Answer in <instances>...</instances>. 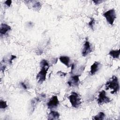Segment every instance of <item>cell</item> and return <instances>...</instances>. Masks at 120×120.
<instances>
[{
  "label": "cell",
  "instance_id": "cell-13",
  "mask_svg": "<svg viewBox=\"0 0 120 120\" xmlns=\"http://www.w3.org/2000/svg\"><path fill=\"white\" fill-rule=\"evenodd\" d=\"M120 54V49H119L118 50H112L109 53V54L110 56H111L112 58H115V59L119 58Z\"/></svg>",
  "mask_w": 120,
  "mask_h": 120
},
{
  "label": "cell",
  "instance_id": "cell-17",
  "mask_svg": "<svg viewBox=\"0 0 120 120\" xmlns=\"http://www.w3.org/2000/svg\"><path fill=\"white\" fill-rule=\"evenodd\" d=\"M33 7L34 8L38 10V8H39V9L40 8L41 5L39 2H36L34 4V5L33 6Z\"/></svg>",
  "mask_w": 120,
  "mask_h": 120
},
{
  "label": "cell",
  "instance_id": "cell-19",
  "mask_svg": "<svg viewBox=\"0 0 120 120\" xmlns=\"http://www.w3.org/2000/svg\"><path fill=\"white\" fill-rule=\"evenodd\" d=\"M15 58H16V56H14V55H12L11 56V59L9 60V63L10 64H12V61L13 60L15 59Z\"/></svg>",
  "mask_w": 120,
  "mask_h": 120
},
{
  "label": "cell",
  "instance_id": "cell-12",
  "mask_svg": "<svg viewBox=\"0 0 120 120\" xmlns=\"http://www.w3.org/2000/svg\"><path fill=\"white\" fill-rule=\"evenodd\" d=\"M60 60L68 68L69 67V61L70 59L68 57L66 56H61L59 58Z\"/></svg>",
  "mask_w": 120,
  "mask_h": 120
},
{
  "label": "cell",
  "instance_id": "cell-20",
  "mask_svg": "<svg viewBox=\"0 0 120 120\" xmlns=\"http://www.w3.org/2000/svg\"><path fill=\"white\" fill-rule=\"evenodd\" d=\"M21 85L22 86V87L24 89H27V86H26V85L25 84V83H24V82H22L21 83Z\"/></svg>",
  "mask_w": 120,
  "mask_h": 120
},
{
  "label": "cell",
  "instance_id": "cell-14",
  "mask_svg": "<svg viewBox=\"0 0 120 120\" xmlns=\"http://www.w3.org/2000/svg\"><path fill=\"white\" fill-rule=\"evenodd\" d=\"M105 116V113L103 112H99V113L98 115L95 116L94 117H93L92 119L96 120H102L104 119Z\"/></svg>",
  "mask_w": 120,
  "mask_h": 120
},
{
  "label": "cell",
  "instance_id": "cell-8",
  "mask_svg": "<svg viewBox=\"0 0 120 120\" xmlns=\"http://www.w3.org/2000/svg\"><path fill=\"white\" fill-rule=\"evenodd\" d=\"M100 67V63L98 61H95L90 67V73L91 75H94L99 69Z\"/></svg>",
  "mask_w": 120,
  "mask_h": 120
},
{
  "label": "cell",
  "instance_id": "cell-21",
  "mask_svg": "<svg viewBox=\"0 0 120 120\" xmlns=\"http://www.w3.org/2000/svg\"><path fill=\"white\" fill-rule=\"evenodd\" d=\"M93 2L95 3V4H99L100 2H102V1H100V0H96V1H93Z\"/></svg>",
  "mask_w": 120,
  "mask_h": 120
},
{
  "label": "cell",
  "instance_id": "cell-6",
  "mask_svg": "<svg viewBox=\"0 0 120 120\" xmlns=\"http://www.w3.org/2000/svg\"><path fill=\"white\" fill-rule=\"evenodd\" d=\"M59 104V102L57 96H54L52 97L48 102L47 103L48 108L49 109H52L57 107Z\"/></svg>",
  "mask_w": 120,
  "mask_h": 120
},
{
  "label": "cell",
  "instance_id": "cell-2",
  "mask_svg": "<svg viewBox=\"0 0 120 120\" xmlns=\"http://www.w3.org/2000/svg\"><path fill=\"white\" fill-rule=\"evenodd\" d=\"M105 85L106 88L105 89L106 90H108L109 89H111L113 90V91L111 92L112 94L116 93L119 90L120 86L118 79V78L115 75L112 76L110 80L106 82Z\"/></svg>",
  "mask_w": 120,
  "mask_h": 120
},
{
  "label": "cell",
  "instance_id": "cell-3",
  "mask_svg": "<svg viewBox=\"0 0 120 120\" xmlns=\"http://www.w3.org/2000/svg\"><path fill=\"white\" fill-rule=\"evenodd\" d=\"M69 101L72 106L75 108L78 107L81 104V99L79 95L75 92H73L68 97Z\"/></svg>",
  "mask_w": 120,
  "mask_h": 120
},
{
  "label": "cell",
  "instance_id": "cell-15",
  "mask_svg": "<svg viewBox=\"0 0 120 120\" xmlns=\"http://www.w3.org/2000/svg\"><path fill=\"white\" fill-rule=\"evenodd\" d=\"M8 105L7 104L6 101H4L3 100H0V108L1 109H5L7 107Z\"/></svg>",
  "mask_w": 120,
  "mask_h": 120
},
{
  "label": "cell",
  "instance_id": "cell-4",
  "mask_svg": "<svg viewBox=\"0 0 120 120\" xmlns=\"http://www.w3.org/2000/svg\"><path fill=\"white\" fill-rule=\"evenodd\" d=\"M106 21L111 25H112L115 19L116 18L115 11L114 9H112L106 11L103 14Z\"/></svg>",
  "mask_w": 120,
  "mask_h": 120
},
{
  "label": "cell",
  "instance_id": "cell-11",
  "mask_svg": "<svg viewBox=\"0 0 120 120\" xmlns=\"http://www.w3.org/2000/svg\"><path fill=\"white\" fill-rule=\"evenodd\" d=\"M60 114L58 112L52 111L49 114L48 117V119L49 120H57L59 118Z\"/></svg>",
  "mask_w": 120,
  "mask_h": 120
},
{
  "label": "cell",
  "instance_id": "cell-7",
  "mask_svg": "<svg viewBox=\"0 0 120 120\" xmlns=\"http://www.w3.org/2000/svg\"><path fill=\"white\" fill-rule=\"evenodd\" d=\"M91 52H92V48H91L90 44L88 40H86L83 45V49L82 52V55L85 57L87 56L89 53Z\"/></svg>",
  "mask_w": 120,
  "mask_h": 120
},
{
  "label": "cell",
  "instance_id": "cell-18",
  "mask_svg": "<svg viewBox=\"0 0 120 120\" xmlns=\"http://www.w3.org/2000/svg\"><path fill=\"white\" fill-rule=\"evenodd\" d=\"M11 3H12V1L11 0H7L5 2V4L8 7H10L11 4Z\"/></svg>",
  "mask_w": 120,
  "mask_h": 120
},
{
  "label": "cell",
  "instance_id": "cell-1",
  "mask_svg": "<svg viewBox=\"0 0 120 120\" xmlns=\"http://www.w3.org/2000/svg\"><path fill=\"white\" fill-rule=\"evenodd\" d=\"M41 70L38 72L37 75V79L38 80V82L42 83L45 80L46 74L49 68V63L45 60H42L40 62Z\"/></svg>",
  "mask_w": 120,
  "mask_h": 120
},
{
  "label": "cell",
  "instance_id": "cell-9",
  "mask_svg": "<svg viewBox=\"0 0 120 120\" xmlns=\"http://www.w3.org/2000/svg\"><path fill=\"white\" fill-rule=\"evenodd\" d=\"M11 30V28L10 26L7 24L1 23L0 29V33L1 36L5 35L8 32Z\"/></svg>",
  "mask_w": 120,
  "mask_h": 120
},
{
  "label": "cell",
  "instance_id": "cell-16",
  "mask_svg": "<svg viewBox=\"0 0 120 120\" xmlns=\"http://www.w3.org/2000/svg\"><path fill=\"white\" fill-rule=\"evenodd\" d=\"M95 24V20L94 18H91L90 19V22H89L88 25L90 26V27L93 30V28H94V25Z\"/></svg>",
  "mask_w": 120,
  "mask_h": 120
},
{
  "label": "cell",
  "instance_id": "cell-10",
  "mask_svg": "<svg viewBox=\"0 0 120 120\" xmlns=\"http://www.w3.org/2000/svg\"><path fill=\"white\" fill-rule=\"evenodd\" d=\"M79 75H75L71 77V79L68 82V84L69 86H71L73 84L74 85H77L79 81Z\"/></svg>",
  "mask_w": 120,
  "mask_h": 120
},
{
  "label": "cell",
  "instance_id": "cell-5",
  "mask_svg": "<svg viewBox=\"0 0 120 120\" xmlns=\"http://www.w3.org/2000/svg\"><path fill=\"white\" fill-rule=\"evenodd\" d=\"M110 101V99L106 96V92L105 90H102L99 92L98 99V103L99 105H102L105 103H109Z\"/></svg>",
  "mask_w": 120,
  "mask_h": 120
}]
</instances>
